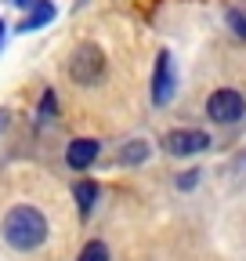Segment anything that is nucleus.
Returning <instances> with one entry per match:
<instances>
[{
	"label": "nucleus",
	"mask_w": 246,
	"mask_h": 261,
	"mask_svg": "<svg viewBox=\"0 0 246 261\" xmlns=\"http://www.w3.org/2000/svg\"><path fill=\"white\" fill-rule=\"evenodd\" d=\"M47 218L37 211V207H29V203H18L4 214V221H0V236H4V243L11 250H37L47 243Z\"/></svg>",
	"instance_id": "1"
},
{
	"label": "nucleus",
	"mask_w": 246,
	"mask_h": 261,
	"mask_svg": "<svg viewBox=\"0 0 246 261\" xmlns=\"http://www.w3.org/2000/svg\"><path fill=\"white\" fill-rule=\"evenodd\" d=\"M102 76H105V51L90 40L76 44L69 55V80L80 87H95Z\"/></svg>",
	"instance_id": "2"
},
{
	"label": "nucleus",
	"mask_w": 246,
	"mask_h": 261,
	"mask_svg": "<svg viewBox=\"0 0 246 261\" xmlns=\"http://www.w3.org/2000/svg\"><path fill=\"white\" fill-rule=\"evenodd\" d=\"M206 116H210L213 123L232 127V123H239V120L246 116V98H242L235 87H218V91L206 98Z\"/></svg>",
	"instance_id": "3"
},
{
	"label": "nucleus",
	"mask_w": 246,
	"mask_h": 261,
	"mask_svg": "<svg viewBox=\"0 0 246 261\" xmlns=\"http://www.w3.org/2000/svg\"><path fill=\"white\" fill-rule=\"evenodd\" d=\"M206 149H210V135L199 127H174L163 135V152H170V156H196Z\"/></svg>",
	"instance_id": "4"
},
{
	"label": "nucleus",
	"mask_w": 246,
	"mask_h": 261,
	"mask_svg": "<svg viewBox=\"0 0 246 261\" xmlns=\"http://www.w3.org/2000/svg\"><path fill=\"white\" fill-rule=\"evenodd\" d=\"M174 98V58L167 51H160L156 58V73H152V106L163 109Z\"/></svg>",
	"instance_id": "5"
},
{
	"label": "nucleus",
	"mask_w": 246,
	"mask_h": 261,
	"mask_svg": "<svg viewBox=\"0 0 246 261\" xmlns=\"http://www.w3.org/2000/svg\"><path fill=\"white\" fill-rule=\"evenodd\" d=\"M98 152H102L98 138H73V142L66 145V163H69L73 171H87L90 163L98 160Z\"/></svg>",
	"instance_id": "6"
},
{
	"label": "nucleus",
	"mask_w": 246,
	"mask_h": 261,
	"mask_svg": "<svg viewBox=\"0 0 246 261\" xmlns=\"http://www.w3.org/2000/svg\"><path fill=\"white\" fill-rule=\"evenodd\" d=\"M54 15H58V8L51 4V0H37L33 8H29V15L15 25L18 33H37V29H44L47 22H54Z\"/></svg>",
	"instance_id": "7"
},
{
	"label": "nucleus",
	"mask_w": 246,
	"mask_h": 261,
	"mask_svg": "<svg viewBox=\"0 0 246 261\" xmlns=\"http://www.w3.org/2000/svg\"><path fill=\"white\" fill-rule=\"evenodd\" d=\"M98 196H102L98 181H87V178H83V181H76V185H73V200H76V207H80V214H83V218L95 211Z\"/></svg>",
	"instance_id": "8"
},
{
	"label": "nucleus",
	"mask_w": 246,
	"mask_h": 261,
	"mask_svg": "<svg viewBox=\"0 0 246 261\" xmlns=\"http://www.w3.org/2000/svg\"><path fill=\"white\" fill-rule=\"evenodd\" d=\"M119 160H123V163H145V160H148V142H145V138L127 142V145H123V152H119Z\"/></svg>",
	"instance_id": "9"
},
{
	"label": "nucleus",
	"mask_w": 246,
	"mask_h": 261,
	"mask_svg": "<svg viewBox=\"0 0 246 261\" xmlns=\"http://www.w3.org/2000/svg\"><path fill=\"white\" fill-rule=\"evenodd\" d=\"M76 261H109V247H105V240H87L83 250L76 254Z\"/></svg>",
	"instance_id": "10"
},
{
	"label": "nucleus",
	"mask_w": 246,
	"mask_h": 261,
	"mask_svg": "<svg viewBox=\"0 0 246 261\" xmlns=\"http://www.w3.org/2000/svg\"><path fill=\"white\" fill-rule=\"evenodd\" d=\"M37 116H40V123H51V120L58 116V98H54V91H44V98H40V109H37Z\"/></svg>",
	"instance_id": "11"
},
{
	"label": "nucleus",
	"mask_w": 246,
	"mask_h": 261,
	"mask_svg": "<svg viewBox=\"0 0 246 261\" xmlns=\"http://www.w3.org/2000/svg\"><path fill=\"white\" fill-rule=\"evenodd\" d=\"M199 174H203V171H196V167H192V171H181V174H177V189H181V192L196 189V185H199Z\"/></svg>",
	"instance_id": "12"
},
{
	"label": "nucleus",
	"mask_w": 246,
	"mask_h": 261,
	"mask_svg": "<svg viewBox=\"0 0 246 261\" xmlns=\"http://www.w3.org/2000/svg\"><path fill=\"white\" fill-rule=\"evenodd\" d=\"M228 22L235 25V33H239V37H246V18H242L239 11H232V15H228Z\"/></svg>",
	"instance_id": "13"
},
{
	"label": "nucleus",
	"mask_w": 246,
	"mask_h": 261,
	"mask_svg": "<svg viewBox=\"0 0 246 261\" xmlns=\"http://www.w3.org/2000/svg\"><path fill=\"white\" fill-rule=\"evenodd\" d=\"M8 4H15V8H33L37 0H8Z\"/></svg>",
	"instance_id": "14"
},
{
	"label": "nucleus",
	"mask_w": 246,
	"mask_h": 261,
	"mask_svg": "<svg viewBox=\"0 0 246 261\" xmlns=\"http://www.w3.org/2000/svg\"><path fill=\"white\" fill-rule=\"evenodd\" d=\"M8 127V109H0V130Z\"/></svg>",
	"instance_id": "15"
},
{
	"label": "nucleus",
	"mask_w": 246,
	"mask_h": 261,
	"mask_svg": "<svg viewBox=\"0 0 246 261\" xmlns=\"http://www.w3.org/2000/svg\"><path fill=\"white\" fill-rule=\"evenodd\" d=\"M4 29H8V25H4V18H0V40H4Z\"/></svg>",
	"instance_id": "16"
}]
</instances>
